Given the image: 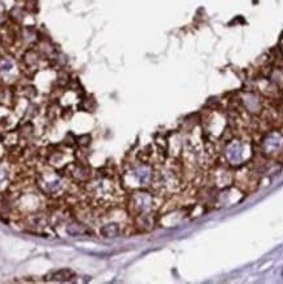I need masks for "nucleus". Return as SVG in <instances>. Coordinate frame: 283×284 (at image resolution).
<instances>
[{
  "mask_svg": "<svg viewBox=\"0 0 283 284\" xmlns=\"http://www.w3.org/2000/svg\"><path fill=\"white\" fill-rule=\"evenodd\" d=\"M67 180H70L62 170L54 168L42 169L36 176L38 190L46 196L53 199L61 198L67 192Z\"/></svg>",
  "mask_w": 283,
  "mask_h": 284,
  "instance_id": "1",
  "label": "nucleus"
},
{
  "mask_svg": "<svg viewBox=\"0 0 283 284\" xmlns=\"http://www.w3.org/2000/svg\"><path fill=\"white\" fill-rule=\"evenodd\" d=\"M154 204L155 199L152 194L147 192H135L129 199V211L131 215L138 216L140 214L151 212Z\"/></svg>",
  "mask_w": 283,
  "mask_h": 284,
  "instance_id": "2",
  "label": "nucleus"
},
{
  "mask_svg": "<svg viewBox=\"0 0 283 284\" xmlns=\"http://www.w3.org/2000/svg\"><path fill=\"white\" fill-rule=\"evenodd\" d=\"M155 173L148 165H138L135 168L130 169L125 174V180H126L127 185L137 186V188H142V186L150 185L151 182L154 181Z\"/></svg>",
  "mask_w": 283,
  "mask_h": 284,
  "instance_id": "3",
  "label": "nucleus"
},
{
  "mask_svg": "<svg viewBox=\"0 0 283 284\" xmlns=\"http://www.w3.org/2000/svg\"><path fill=\"white\" fill-rule=\"evenodd\" d=\"M20 68L8 55H0V84L12 86L19 80Z\"/></svg>",
  "mask_w": 283,
  "mask_h": 284,
  "instance_id": "4",
  "label": "nucleus"
},
{
  "mask_svg": "<svg viewBox=\"0 0 283 284\" xmlns=\"http://www.w3.org/2000/svg\"><path fill=\"white\" fill-rule=\"evenodd\" d=\"M71 148L65 146L62 143V146H53L52 148H49L48 152V164L54 169H65L67 165L71 162Z\"/></svg>",
  "mask_w": 283,
  "mask_h": 284,
  "instance_id": "5",
  "label": "nucleus"
},
{
  "mask_svg": "<svg viewBox=\"0 0 283 284\" xmlns=\"http://www.w3.org/2000/svg\"><path fill=\"white\" fill-rule=\"evenodd\" d=\"M70 181L75 182V184H86L91 178V170L86 165V162L82 161H71L65 169H62Z\"/></svg>",
  "mask_w": 283,
  "mask_h": 284,
  "instance_id": "6",
  "label": "nucleus"
},
{
  "mask_svg": "<svg viewBox=\"0 0 283 284\" xmlns=\"http://www.w3.org/2000/svg\"><path fill=\"white\" fill-rule=\"evenodd\" d=\"M42 62H49V60L45 58L41 52H38L35 46L28 48L24 54H23V56H21V64H23V67H25L28 71L36 72L41 67Z\"/></svg>",
  "mask_w": 283,
  "mask_h": 284,
  "instance_id": "7",
  "label": "nucleus"
},
{
  "mask_svg": "<svg viewBox=\"0 0 283 284\" xmlns=\"http://www.w3.org/2000/svg\"><path fill=\"white\" fill-rule=\"evenodd\" d=\"M155 226V218L151 212L140 214V215L135 216V226L140 232H148L154 228Z\"/></svg>",
  "mask_w": 283,
  "mask_h": 284,
  "instance_id": "8",
  "label": "nucleus"
},
{
  "mask_svg": "<svg viewBox=\"0 0 283 284\" xmlns=\"http://www.w3.org/2000/svg\"><path fill=\"white\" fill-rule=\"evenodd\" d=\"M100 233L105 238H114V237H117L121 233V226L117 222H108V224L101 226Z\"/></svg>",
  "mask_w": 283,
  "mask_h": 284,
  "instance_id": "9",
  "label": "nucleus"
},
{
  "mask_svg": "<svg viewBox=\"0 0 283 284\" xmlns=\"http://www.w3.org/2000/svg\"><path fill=\"white\" fill-rule=\"evenodd\" d=\"M74 278V272L69 268H62V270L54 271L50 278H48L46 280H53V282H58V283H65V282H70Z\"/></svg>",
  "mask_w": 283,
  "mask_h": 284,
  "instance_id": "10",
  "label": "nucleus"
},
{
  "mask_svg": "<svg viewBox=\"0 0 283 284\" xmlns=\"http://www.w3.org/2000/svg\"><path fill=\"white\" fill-rule=\"evenodd\" d=\"M11 170L8 165L0 162V192H4L10 186Z\"/></svg>",
  "mask_w": 283,
  "mask_h": 284,
  "instance_id": "11",
  "label": "nucleus"
},
{
  "mask_svg": "<svg viewBox=\"0 0 283 284\" xmlns=\"http://www.w3.org/2000/svg\"><path fill=\"white\" fill-rule=\"evenodd\" d=\"M67 233L69 234H71V236H82V234H84V233H87L88 230H87L86 226L84 224H82V222H71L67 224Z\"/></svg>",
  "mask_w": 283,
  "mask_h": 284,
  "instance_id": "12",
  "label": "nucleus"
},
{
  "mask_svg": "<svg viewBox=\"0 0 283 284\" xmlns=\"http://www.w3.org/2000/svg\"><path fill=\"white\" fill-rule=\"evenodd\" d=\"M55 82H57V86L59 89H65L71 84V76L69 75V72H66L65 70H59L58 74H57V79H55Z\"/></svg>",
  "mask_w": 283,
  "mask_h": 284,
  "instance_id": "13",
  "label": "nucleus"
},
{
  "mask_svg": "<svg viewBox=\"0 0 283 284\" xmlns=\"http://www.w3.org/2000/svg\"><path fill=\"white\" fill-rule=\"evenodd\" d=\"M18 92H19V94H21L24 98L33 100L36 96H37L38 90H37V88H36L35 86H32V84H25V86L19 88Z\"/></svg>",
  "mask_w": 283,
  "mask_h": 284,
  "instance_id": "14",
  "label": "nucleus"
},
{
  "mask_svg": "<svg viewBox=\"0 0 283 284\" xmlns=\"http://www.w3.org/2000/svg\"><path fill=\"white\" fill-rule=\"evenodd\" d=\"M23 8L28 14H37L38 10H40V4H38V0H24Z\"/></svg>",
  "mask_w": 283,
  "mask_h": 284,
  "instance_id": "15",
  "label": "nucleus"
},
{
  "mask_svg": "<svg viewBox=\"0 0 283 284\" xmlns=\"http://www.w3.org/2000/svg\"><path fill=\"white\" fill-rule=\"evenodd\" d=\"M92 142V138L91 135H82V136H78L76 138V144H78L79 147H88L89 144Z\"/></svg>",
  "mask_w": 283,
  "mask_h": 284,
  "instance_id": "16",
  "label": "nucleus"
}]
</instances>
